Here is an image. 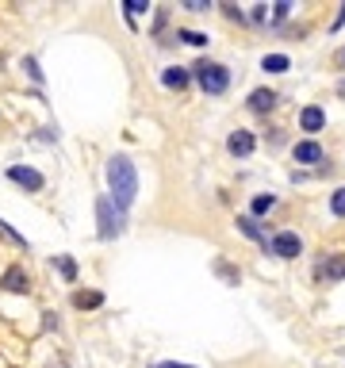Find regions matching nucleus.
I'll return each mask as SVG.
<instances>
[{"label": "nucleus", "instance_id": "nucleus-1", "mask_svg": "<svg viewBox=\"0 0 345 368\" xmlns=\"http://www.w3.org/2000/svg\"><path fill=\"white\" fill-rule=\"evenodd\" d=\"M108 188H111V203L119 211H127L138 196V173H135V161L127 154H115L108 158Z\"/></svg>", "mask_w": 345, "mask_h": 368}, {"label": "nucleus", "instance_id": "nucleus-2", "mask_svg": "<svg viewBox=\"0 0 345 368\" xmlns=\"http://www.w3.org/2000/svg\"><path fill=\"white\" fill-rule=\"evenodd\" d=\"M192 77L200 81V88H203V93H211V96H223L226 85H230V69H226V65L208 62V58L192 65Z\"/></svg>", "mask_w": 345, "mask_h": 368}, {"label": "nucleus", "instance_id": "nucleus-3", "mask_svg": "<svg viewBox=\"0 0 345 368\" xmlns=\"http://www.w3.org/2000/svg\"><path fill=\"white\" fill-rule=\"evenodd\" d=\"M115 203H111V196H100L96 200V219H100V238H115V234L123 231V223H119V215H115Z\"/></svg>", "mask_w": 345, "mask_h": 368}, {"label": "nucleus", "instance_id": "nucleus-4", "mask_svg": "<svg viewBox=\"0 0 345 368\" xmlns=\"http://www.w3.org/2000/svg\"><path fill=\"white\" fill-rule=\"evenodd\" d=\"M269 250H273L276 257H299L303 242H299V234H295V231H280L273 242H269Z\"/></svg>", "mask_w": 345, "mask_h": 368}, {"label": "nucleus", "instance_id": "nucleus-5", "mask_svg": "<svg viewBox=\"0 0 345 368\" xmlns=\"http://www.w3.org/2000/svg\"><path fill=\"white\" fill-rule=\"evenodd\" d=\"M8 181H15V184H23L27 192H43V173L39 169H31V165H12L8 169Z\"/></svg>", "mask_w": 345, "mask_h": 368}, {"label": "nucleus", "instance_id": "nucleus-6", "mask_svg": "<svg viewBox=\"0 0 345 368\" xmlns=\"http://www.w3.org/2000/svg\"><path fill=\"white\" fill-rule=\"evenodd\" d=\"M253 146H257V138H253L250 130H234V135L226 138V150L234 154V158H245V154H253Z\"/></svg>", "mask_w": 345, "mask_h": 368}, {"label": "nucleus", "instance_id": "nucleus-7", "mask_svg": "<svg viewBox=\"0 0 345 368\" xmlns=\"http://www.w3.org/2000/svg\"><path fill=\"white\" fill-rule=\"evenodd\" d=\"M323 123H326V111L318 108V104H311V108L299 111V127L311 130V135H315V130H323Z\"/></svg>", "mask_w": 345, "mask_h": 368}, {"label": "nucleus", "instance_id": "nucleus-8", "mask_svg": "<svg viewBox=\"0 0 345 368\" xmlns=\"http://www.w3.org/2000/svg\"><path fill=\"white\" fill-rule=\"evenodd\" d=\"M295 161H303V165H318L323 161V146L318 142H295Z\"/></svg>", "mask_w": 345, "mask_h": 368}, {"label": "nucleus", "instance_id": "nucleus-9", "mask_svg": "<svg viewBox=\"0 0 345 368\" xmlns=\"http://www.w3.org/2000/svg\"><path fill=\"white\" fill-rule=\"evenodd\" d=\"M250 108L253 111H273L276 108V93L273 88H253L250 93Z\"/></svg>", "mask_w": 345, "mask_h": 368}, {"label": "nucleus", "instance_id": "nucleus-10", "mask_svg": "<svg viewBox=\"0 0 345 368\" xmlns=\"http://www.w3.org/2000/svg\"><path fill=\"white\" fill-rule=\"evenodd\" d=\"M4 288L8 292H27L31 288L27 273H23V268H8V273H4Z\"/></svg>", "mask_w": 345, "mask_h": 368}, {"label": "nucleus", "instance_id": "nucleus-11", "mask_svg": "<svg viewBox=\"0 0 345 368\" xmlns=\"http://www.w3.org/2000/svg\"><path fill=\"white\" fill-rule=\"evenodd\" d=\"M161 81H165V88H184L188 81H192V73H188V69H180V65H172V69L161 73Z\"/></svg>", "mask_w": 345, "mask_h": 368}, {"label": "nucleus", "instance_id": "nucleus-12", "mask_svg": "<svg viewBox=\"0 0 345 368\" xmlns=\"http://www.w3.org/2000/svg\"><path fill=\"white\" fill-rule=\"evenodd\" d=\"M261 69H269V73H288V69H292V58H288V54H265Z\"/></svg>", "mask_w": 345, "mask_h": 368}, {"label": "nucleus", "instance_id": "nucleus-13", "mask_svg": "<svg viewBox=\"0 0 345 368\" xmlns=\"http://www.w3.org/2000/svg\"><path fill=\"white\" fill-rule=\"evenodd\" d=\"M100 304H104L100 292H77L73 296V307H100Z\"/></svg>", "mask_w": 345, "mask_h": 368}, {"label": "nucleus", "instance_id": "nucleus-14", "mask_svg": "<svg viewBox=\"0 0 345 368\" xmlns=\"http://www.w3.org/2000/svg\"><path fill=\"white\" fill-rule=\"evenodd\" d=\"M253 215H265V211H273L276 207V196H253Z\"/></svg>", "mask_w": 345, "mask_h": 368}, {"label": "nucleus", "instance_id": "nucleus-15", "mask_svg": "<svg viewBox=\"0 0 345 368\" xmlns=\"http://www.w3.org/2000/svg\"><path fill=\"white\" fill-rule=\"evenodd\" d=\"M326 276H330V280H341V276H345V257L326 261Z\"/></svg>", "mask_w": 345, "mask_h": 368}, {"label": "nucleus", "instance_id": "nucleus-16", "mask_svg": "<svg viewBox=\"0 0 345 368\" xmlns=\"http://www.w3.org/2000/svg\"><path fill=\"white\" fill-rule=\"evenodd\" d=\"M238 226H242V231L245 234H250V238H257V242H265V238H261V231H257V223H253V219L250 215H242V219H238ZM269 245V242H265Z\"/></svg>", "mask_w": 345, "mask_h": 368}, {"label": "nucleus", "instance_id": "nucleus-17", "mask_svg": "<svg viewBox=\"0 0 345 368\" xmlns=\"http://www.w3.org/2000/svg\"><path fill=\"white\" fill-rule=\"evenodd\" d=\"M58 268H62V276H65V280H77V265H73L69 257H58Z\"/></svg>", "mask_w": 345, "mask_h": 368}, {"label": "nucleus", "instance_id": "nucleus-18", "mask_svg": "<svg viewBox=\"0 0 345 368\" xmlns=\"http://www.w3.org/2000/svg\"><path fill=\"white\" fill-rule=\"evenodd\" d=\"M330 211L334 215H345V188H338V192L330 196Z\"/></svg>", "mask_w": 345, "mask_h": 368}, {"label": "nucleus", "instance_id": "nucleus-19", "mask_svg": "<svg viewBox=\"0 0 345 368\" xmlns=\"http://www.w3.org/2000/svg\"><path fill=\"white\" fill-rule=\"evenodd\" d=\"M180 39H184L188 46H203L208 43V35H200V31H180Z\"/></svg>", "mask_w": 345, "mask_h": 368}, {"label": "nucleus", "instance_id": "nucleus-20", "mask_svg": "<svg viewBox=\"0 0 345 368\" xmlns=\"http://www.w3.org/2000/svg\"><path fill=\"white\" fill-rule=\"evenodd\" d=\"M123 8H127V15H142L150 4H146V0H123Z\"/></svg>", "mask_w": 345, "mask_h": 368}, {"label": "nucleus", "instance_id": "nucleus-21", "mask_svg": "<svg viewBox=\"0 0 345 368\" xmlns=\"http://www.w3.org/2000/svg\"><path fill=\"white\" fill-rule=\"evenodd\" d=\"M288 15H292V4H284V0H280V4H273V20H276V23L288 20Z\"/></svg>", "mask_w": 345, "mask_h": 368}, {"label": "nucleus", "instance_id": "nucleus-22", "mask_svg": "<svg viewBox=\"0 0 345 368\" xmlns=\"http://www.w3.org/2000/svg\"><path fill=\"white\" fill-rule=\"evenodd\" d=\"M184 8H188V12H208V8H211V4H203V0H188V4H184Z\"/></svg>", "mask_w": 345, "mask_h": 368}, {"label": "nucleus", "instance_id": "nucleus-23", "mask_svg": "<svg viewBox=\"0 0 345 368\" xmlns=\"http://www.w3.org/2000/svg\"><path fill=\"white\" fill-rule=\"evenodd\" d=\"M154 368H196V364H177V361H161V364H154Z\"/></svg>", "mask_w": 345, "mask_h": 368}, {"label": "nucleus", "instance_id": "nucleus-24", "mask_svg": "<svg viewBox=\"0 0 345 368\" xmlns=\"http://www.w3.org/2000/svg\"><path fill=\"white\" fill-rule=\"evenodd\" d=\"M341 23H345V4H341V12H338V23H334V27H341Z\"/></svg>", "mask_w": 345, "mask_h": 368}]
</instances>
